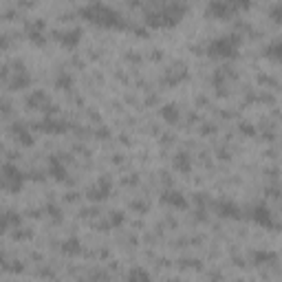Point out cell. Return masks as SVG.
<instances>
[{"mask_svg": "<svg viewBox=\"0 0 282 282\" xmlns=\"http://www.w3.org/2000/svg\"><path fill=\"white\" fill-rule=\"evenodd\" d=\"M82 13L91 22L101 24V26H110V29H121V26H126L123 18L119 16L113 7H108V4H101V2L86 4V7H82Z\"/></svg>", "mask_w": 282, "mask_h": 282, "instance_id": "obj_1", "label": "cell"}, {"mask_svg": "<svg viewBox=\"0 0 282 282\" xmlns=\"http://www.w3.org/2000/svg\"><path fill=\"white\" fill-rule=\"evenodd\" d=\"M185 4H159V7L150 9L145 13V22L152 26H172L181 20V16L185 13Z\"/></svg>", "mask_w": 282, "mask_h": 282, "instance_id": "obj_2", "label": "cell"}, {"mask_svg": "<svg viewBox=\"0 0 282 282\" xmlns=\"http://www.w3.org/2000/svg\"><path fill=\"white\" fill-rule=\"evenodd\" d=\"M238 48H240V38L236 33L220 35V38H214L207 42V53L214 57H234Z\"/></svg>", "mask_w": 282, "mask_h": 282, "instance_id": "obj_3", "label": "cell"}, {"mask_svg": "<svg viewBox=\"0 0 282 282\" xmlns=\"http://www.w3.org/2000/svg\"><path fill=\"white\" fill-rule=\"evenodd\" d=\"M0 174H2V188L9 189V192H18V189L22 188V183H24V174H22V172L18 170L13 163L2 165Z\"/></svg>", "mask_w": 282, "mask_h": 282, "instance_id": "obj_4", "label": "cell"}, {"mask_svg": "<svg viewBox=\"0 0 282 282\" xmlns=\"http://www.w3.org/2000/svg\"><path fill=\"white\" fill-rule=\"evenodd\" d=\"M161 203L172 207V210H185V207H188V198H185V194H181L179 189H165V192L161 194Z\"/></svg>", "mask_w": 282, "mask_h": 282, "instance_id": "obj_5", "label": "cell"}, {"mask_svg": "<svg viewBox=\"0 0 282 282\" xmlns=\"http://www.w3.org/2000/svg\"><path fill=\"white\" fill-rule=\"evenodd\" d=\"M251 218H254L258 225L267 227V229L276 227V223H273V216H271V210H269L267 205H256L254 212H251Z\"/></svg>", "mask_w": 282, "mask_h": 282, "instance_id": "obj_6", "label": "cell"}, {"mask_svg": "<svg viewBox=\"0 0 282 282\" xmlns=\"http://www.w3.org/2000/svg\"><path fill=\"white\" fill-rule=\"evenodd\" d=\"M214 210L218 212L220 216H225V218H240V207L236 205V203L227 201V198H220V201L214 203Z\"/></svg>", "mask_w": 282, "mask_h": 282, "instance_id": "obj_7", "label": "cell"}, {"mask_svg": "<svg viewBox=\"0 0 282 282\" xmlns=\"http://www.w3.org/2000/svg\"><path fill=\"white\" fill-rule=\"evenodd\" d=\"M55 40L60 44H64L66 48L75 47L82 40V29H66V31H55Z\"/></svg>", "mask_w": 282, "mask_h": 282, "instance_id": "obj_8", "label": "cell"}, {"mask_svg": "<svg viewBox=\"0 0 282 282\" xmlns=\"http://www.w3.org/2000/svg\"><path fill=\"white\" fill-rule=\"evenodd\" d=\"M245 7V4H236V2H212L210 7H207V11L214 13V16L218 18H227L232 11H236V9Z\"/></svg>", "mask_w": 282, "mask_h": 282, "instance_id": "obj_9", "label": "cell"}, {"mask_svg": "<svg viewBox=\"0 0 282 282\" xmlns=\"http://www.w3.org/2000/svg\"><path fill=\"white\" fill-rule=\"evenodd\" d=\"M110 192V181L106 179H99V183L95 185V188L88 189V198H93V201H101V198H106Z\"/></svg>", "mask_w": 282, "mask_h": 282, "instance_id": "obj_10", "label": "cell"}, {"mask_svg": "<svg viewBox=\"0 0 282 282\" xmlns=\"http://www.w3.org/2000/svg\"><path fill=\"white\" fill-rule=\"evenodd\" d=\"M20 223V214L13 210H7L0 214V232H7L9 227H16V225Z\"/></svg>", "mask_w": 282, "mask_h": 282, "instance_id": "obj_11", "label": "cell"}, {"mask_svg": "<svg viewBox=\"0 0 282 282\" xmlns=\"http://www.w3.org/2000/svg\"><path fill=\"white\" fill-rule=\"evenodd\" d=\"M172 165H174V170L188 174V172L192 170V159H189L188 152H179V154H174V159H172Z\"/></svg>", "mask_w": 282, "mask_h": 282, "instance_id": "obj_12", "label": "cell"}, {"mask_svg": "<svg viewBox=\"0 0 282 282\" xmlns=\"http://www.w3.org/2000/svg\"><path fill=\"white\" fill-rule=\"evenodd\" d=\"M128 282H152V278L143 267H132L128 271Z\"/></svg>", "mask_w": 282, "mask_h": 282, "instance_id": "obj_13", "label": "cell"}, {"mask_svg": "<svg viewBox=\"0 0 282 282\" xmlns=\"http://www.w3.org/2000/svg\"><path fill=\"white\" fill-rule=\"evenodd\" d=\"M31 84V77H29V73L26 70H18V75L9 82V86L13 88V91H20V88H26Z\"/></svg>", "mask_w": 282, "mask_h": 282, "instance_id": "obj_14", "label": "cell"}, {"mask_svg": "<svg viewBox=\"0 0 282 282\" xmlns=\"http://www.w3.org/2000/svg\"><path fill=\"white\" fill-rule=\"evenodd\" d=\"M66 128L69 126H66L64 121H57V119H44L42 126H40V130H44V132H64Z\"/></svg>", "mask_w": 282, "mask_h": 282, "instance_id": "obj_15", "label": "cell"}, {"mask_svg": "<svg viewBox=\"0 0 282 282\" xmlns=\"http://www.w3.org/2000/svg\"><path fill=\"white\" fill-rule=\"evenodd\" d=\"M11 132L18 137V139H20V143H24V145H31V143H33V137H31V132L26 130V128L22 126V123L13 126V128H11Z\"/></svg>", "mask_w": 282, "mask_h": 282, "instance_id": "obj_16", "label": "cell"}, {"mask_svg": "<svg viewBox=\"0 0 282 282\" xmlns=\"http://www.w3.org/2000/svg\"><path fill=\"white\" fill-rule=\"evenodd\" d=\"M159 115H161L165 121L174 123L176 119H179V108H176V104H165L161 110H159Z\"/></svg>", "mask_w": 282, "mask_h": 282, "instance_id": "obj_17", "label": "cell"}, {"mask_svg": "<svg viewBox=\"0 0 282 282\" xmlns=\"http://www.w3.org/2000/svg\"><path fill=\"white\" fill-rule=\"evenodd\" d=\"M26 104H29L31 108H40V104H44V106H47L48 101H47V95H44L42 91H35L33 95H31L29 99H26Z\"/></svg>", "mask_w": 282, "mask_h": 282, "instance_id": "obj_18", "label": "cell"}, {"mask_svg": "<svg viewBox=\"0 0 282 282\" xmlns=\"http://www.w3.org/2000/svg\"><path fill=\"white\" fill-rule=\"evenodd\" d=\"M55 86L62 88V91H69L70 86H73V77H70V73H60L55 77Z\"/></svg>", "mask_w": 282, "mask_h": 282, "instance_id": "obj_19", "label": "cell"}, {"mask_svg": "<svg viewBox=\"0 0 282 282\" xmlns=\"http://www.w3.org/2000/svg\"><path fill=\"white\" fill-rule=\"evenodd\" d=\"M51 174L55 176V179L64 181V176H66V167L60 163V159H51Z\"/></svg>", "mask_w": 282, "mask_h": 282, "instance_id": "obj_20", "label": "cell"}, {"mask_svg": "<svg viewBox=\"0 0 282 282\" xmlns=\"http://www.w3.org/2000/svg\"><path fill=\"white\" fill-rule=\"evenodd\" d=\"M64 251H66V254H79L82 249H79V242L75 240V238H70V240L64 242Z\"/></svg>", "mask_w": 282, "mask_h": 282, "instance_id": "obj_21", "label": "cell"}, {"mask_svg": "<svg viewBox=\"0 0 282 282\" xmlns=\"http://www.w3.org/2000/svg\"><path fill=\"white\" fill-rule=\"evenodd\" d=\"M254 258H256V264H260L262 260H264V262H267V260H276V256L269 254V251H256Z\"/></svg>", "mask_w": 282, "mask_h": 282, "instance_id": "obj_22", "label": "cell"}, {"mask_svg": "<svg viewBox=\"0 0 282 282\" xmlns=\"http://www.w3.org/2000/svg\"><path fill=\"white\" fill-rule=\"evenodd\" d=\"M123 223V214L121 212H113V214H110V223L108 225H121Z\"/></svg>", "mask_w": 282, "mask_h": 282, "instance_id": "obj_23", "label": "cell"}, {"mask_svg": "<svg viewBox=\"0 0 282 282\" xmlns=\"http://www.w3.org/2000/svg\"><path fill=\"white\" fill-rule=\"evenodd\" d=\"M7 47H9V38H7V35H0V51L7 48Z\"/></svg>", "mask_w": 282, "mask_h": 282, "instance_id": "obj_24", "label": "cell"}, {"mask_svg": "<svg viewBox=\"0 0 282 282\" xmlns=\"http://www.w3.org/2000/svg\"><path fill=\"white\" fill-rule=\"evenodd\" d=\"M2 264H4V256L0 254V267H2Z\"/></svg>", "mask_w": 282, "mask_h": 282, "instance_id": "obj_25", "label": "cell"}]
</instances>
